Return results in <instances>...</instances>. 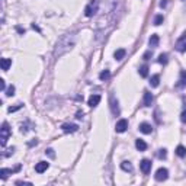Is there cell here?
Instances as JSON below:
<instances>
[{"label":"cell","mask_w":186,"mask_h":186,"mask_svg":"<svg viewBox=\"0 0 186 186\" xmlns=\"http://www.w3.org/2000/svg\"><path fill=\"white\" fill-rule=\"evenodd\" d=\"M73 45H74V34H64L58 39L57 45H55L54 57L55 58H60L61 55H64L66 52H68V51L71 50Z\"/></svg>","instance_id":"cell-1"},{"label":"cell","mask_w":186,"mask_h":186,"mask_svg":"<svg viewBox=\"0 0 186 186\" xmlns=\"http://www.w3.org/2000/svg\"><path fill=\"white\" fill-rule=\"evenodd\" d=\"M97 9H99V0H93V2H90L87 6H86L85 9V15L87 17L93 16V15H96Z\"/></svg>","instance_id":"cell-2"},{"label":"cell","mask_w":186,"mask_h":186,"mask_svg":"<svg viewBox=\"0 0 186 186\" xmlns=\"http://www.w3.org/2000/svg\"><path fill=\"white\" fill-rule=\"evenodd\" d=\"M9 135H10V128H9V125L6 122L2 125V128H0V140H2V147H4L6 145V143H7L9 140Z\"/></svg>","instance_id":"cell-3"},{"label":"cell","mask_w":186,"mask_h":186,"mask_svg":"<svg viewBox=\"0 0 186 186\" xmlns=\"http://www.w3.org/2000/svg\"><path fill=\"white\" fill-rule=\"evenodd\" d=\"M154 178H156V180H159V182H163V180H166V179L169 178V172H167V169H164V167H160V169L156 172Z\"/></svg>","instance_id":"cell-4"},{"label":"cell","mask_w":186,"mask_h":186,"mask_svg":"<svg viewBox=\"0 0 186 186\" xmlns=\"http://www.w3.org/2000/svg\"><path fill=\"white\" fill-rule=\"evenodd\" d=\"M128 128V121L127 119H119L118 122H116V125H115V130H116V132H125Z\"/></svg>","instance_id":"cell-5"},{"label":"cell","mask_w":186,"mask_h":186,"mask_svg":"<svg viewBox=\"0 0 186 186\" xmlns=\"http://www.w3.org/2000/svg\"><path fill=\"white\" fill-rule=\"evenodd\" d=\"M140 169H141V172H143L144 174H148L150 173V170H151V161L150 160H143L141 163H140Z\"/></svg>","instance_id":"cell-6"},{"label":"cell","mask_w":186,"mask_h":186,"mask_svg":"<svg viewBox=\"0 0 186 186\" xmlns=\"http://www.w3.org/2000/svg\"><path fill=\"white\" fill-rule=\"evenodd\" d=\"M176 50L180 51V52H185L186 51V35H183L182 38L178 39V42H176Z\"/></svg>","instance_id":"cell-7"},{"label":"cell","mask_w":186,"mask_h":186,"mask_svg":"<svg viewBox=\"0 0 186 186\" xmlns=\"http://www.w3.org/2000/svg\"><path fill=\"white\" fill-rule=\"evenodd\" d=\"M48 167H50V163H46V161H39V163H37V166H35V172H37V173H44Z\"/></svg>","instance_id":"cell-8"},{"label":"cell","mask_w":186,"mask_h":186,"mask_svg":"<svg viewBox=\"0 0 186 186\" xmlns=\"http://www.w3.org/2000/svg\"><path fill=\"white\" fill-rule=\"evenodd\" d=\"M110 110H112V114L115 116H118L119 115V108H118V100L115 99L114 96H110Z\"/></svg>","instance_id":"cell-9"},{"label":"cell","mask_w":186,"mask_h":186,"mask_svg":"<svg viewBox=\"0 0 186 186\" xmlns=\"http://www.w3.org/2000/svg\"><path fill=\"white\" fill-rule=\"evenodd\" d=\"M61 128H63L64 132H76L79 130V127H77L76 124H64Z\"/></svg>","instance_id":"cell-10"},{"label":"cell","mask_w":186,"mask_h":186,"mask_svg":"<svg viewBox=\"0 0 186 186\" xmlns=\"http://www.w3.org/2000/svg\"><path fill=\"white\" fill-rule=\"evenodd\" d=\"M140 131L143 132V134H151L153 128H151V125H150V124L143 122V124H140Z\"/></svg>","instance_id":"cell-11"},{"label":"cell","mask_w":186,"mask_h":186,"mask_svg":"<svg viewBox=\"0 0 186 186\" xmlns=\"http://www.w3.org/2000/svg\"><path fill=\"white\" fill-rule=\"evenodd\" d=\"M153 100H154V97L150 92H144V106H151Z\"/></svg>","instance_id":"cell-12"},{"label":"cell","mask_w":186,"mask_h":186,"mask_svg":"<svg viewBox=\"0 0 186 186\" xmlns=\"http://www.w3.org/2000/svg\"><path fill=\"white\" fill-rule=\"evenodd\" d=\"M99 102H100V96H99V95H92V96L89 97V106H92V108L97 106Z\"/></svg>","instance_id":"cell-13"},{"label":"cell","mask_w":186,"mask_h":186,"mask_svg":"<svg viewBox=\"0 0 186 186\" xmlns=\"http://www.w3.org/2000/svg\"><path fill=\"white\" fill-rule=\"evenodd\" d=\"M0 66H2V70L7 71L9 67L12 66V60H10V58H2V61H0Z\"/></svg>","instance_id":"cell-14"},{"label":"cell","mask_w":186,"mask_h":186,"mask_svg":"<svg viewBox=\"0 0 186 186\" xmlns=\"http://www.w3.org/2000/svg\"><path fill=\"white\" fill-rule=\"evenodd\" d=\"M125 54H127V51L124 50V48H119V50L115 51L114 57H115V60H118V61H121V60H122L124 57H125Z\"/></svg>","instance_id":"cell-15"},{"label":"cell","mask_w":186,"mask_h":186,"mask_svg":"<svg viewBox=\"0 0 186 186\" xmlns=\"http://www.w3.org/2000/svg\"><path fill=\"white\" fill-rule=\"evenodd\" d=\"M135 147L138 148L140 151H144V150H147V144H145V141L144 140H137L135 141Z\"/></svg>","instance_id":"cell-16"},{"label":"cell","mask_w":186,"mask_h":186,"mask_svg":"<svg viewBox=\"0 0 186 186\" xmlns=\"http://www.w3.org/2000/svg\"><path fill=\"white\" fill-rule=\"evenodd\" d=\"M159 35H151V38L148 39V44H150V46H153V48H156L157 45H159Z\"/></svg>","instance_id":"cell-17"},{"label":"cell","mask_w":186,"mask_h":186,"mask_svg":"<svg viewBox=\"0 0 186 186\" xmlns=\"http://www.w3.org/2000/svg\"><path fill=\"white\" fill-rule=\"evenodd\" d=\"M121 169H122L124 172H132V164L130 161H122V163H121Z\"/></svg>","instance_id":"cell-18"},{"label":"cell","mask_w":186,"mask_h":186,"mask_svg":"<svg viewBox=\"0 0 186 186\" xmlns=\"http://www.w3.org/2000/svg\"><path fill=\"white\" fill-rule=\"evenodd\" d=\"M159 83H160V77H159V74H154V76L151 77V80H150V85H151L153 87H157Z\"/></svg>","instance_id":"cell-19"},{"label":"cell","mask_w":186,"mask_h":186,"mask_svg":"<svg viewBox=\"0 0 186 186\" xmlns=\"http://www.w3.org/2000/svg\"><path fill=\"white\" fill-rule=\"evenodd\" d=\"M176 154H178L179 157H185L186 156V148L183 147V145H178V148H176Z\"/></svg>","instance_id":"cell-20"},{"label":"cell","mask_w":186,"mask_h":186,"mask_svg":"<svg viewBox=\"0 0 186 186\" xmlns=\"http://www.w3.org/2000/svg\"><path fill=\"white\" fill-rule=\"evenodd\" d=\"M12 173H13V170H10V169H2V170H0V178L6 179L9 174H12Z\"/></svg>","instance_id":"cell-21"},{"label":"cell","mask_w":186,"mask_h":186,"mask_svg":"<svg viewBox=\"0 0 186 186\" xmlns=\"http://www.w3.org/2000/svg\"><path fill=\"white\" fill-rule=\"evenodd\" d=\"M109 77H110L109 70H105V71H102L100 74H99V79H100V80H108Z\"/></svg>","instance_id":"cell-22"},{"label":"cell","mask_w":186,"mask_h":186,"mask_svg":"<svg viewBox=\"0 0 186 186\" xmlns=\"http://www.w3.org/2000/svg\"><path fill=\"white\" fill-rule=\"evenodd\" d=\"M140 76H141V77H147L148 76V67H147V66L140 67Z\"/></svg>","instance_id":"cell-23"},{"label":"cell","mask_w":186,"mask_h":186,"mask_svg":"<svg viewBox=\"0 0 186 186\" xmlns=\"http://www.w3.org/2000/svg\"><path fill=\"white\" fill-rule=\"evenodd\" d=\"M161 23H163V15H157V16L154 17V25L159 26V25H161Z\"/></svg>","instance_id":"cell-24"},{"label":"cell","mask_w":186,"mask_h":186,"mask_svg":"<svg viewBox=\"0 0 186 186\" xmlns=\"http://www.w3.org/2000/svg\"><path fill=\"white\" fill-rule=\"evenodd\" d=\"M166 156H167V153H166L164 148L159 150V153H157V157H159V159H166Z\"/></svg>","instance_id":"cell-25"},{"label":"cell","mask_w":186,"mask_h":186,"mask_svg":"<svg viewBox=\"0 0 186 186\" xmlns=\"http://www.w3.org/2000/svg\"><path fill=\"white\" fill-rule=\"evenodd\" d=\"M159 63L160 64L167 63V54H160V57H159Z\"/></svg>","instance_id":"cell-26"},{"label":"cell","mask_w":186,"mask_h":186,"mask_svg":"<svg viewBox=\"0 0 186 186\" xmlns=\"http://www.w3.org/2000/svg\"><path fill=\"white\" fill-rule=\"evenodd\" d=\"M180 85H183V86H186V71H182L180 73Z\"/></svg>","instance_id":"cell-27"},{"label":"cell","mask_w":186,"mask_h":186,"mask_svg":"<svg viewBox=\"0 0 186 186\" xmlns=\"http://www.w3.org/2000/svg\"><path fill=\"white\" fill-rule=\"evenodd\" d=\"M6 95L7 96H13L15 95V86H9L7 90H6Z\"/></svg>","instance_id":"cell-28"},{"label":"cell","mask_w":186,"mask_h":186,"mask_svg":"<svg viewBox=\"0 0 186 186\" xmlns=\"http://www.w3.org/2000/svg\"><path fill=\"white\" fill-rule=\"evenodd\" d=\"M22 108V105H16V106H10V108H9V112H10V114H12V112H16L17 109H21Z\"/></svg>","instance_id":"cell-29"},{"label":"cell","mask_w":186,"mask_h":186,"mask_svg":"<svg viewBox=\"0 0 186 186\" xmlns=\"http://www.w3.org/2000/svg\"><path fill=\"white\" fill-rule=\"evenodd\" d=\"M45 153L51 157V159H54V157H55V153H54V150H52V148H48V150H46Z\"/></svg>","instance_id":"cell-30"},{"label":"cell","mask_w":186,"mask_h":186,"mask_svg":"<svg viewBox=\"0 0 186 186\" xmlns=\"http://www.w3.org/2000/svg\"><path fill=\"white\" fill-rule=\"evenodd\" d=\"M13 151H15V148H9V150H7V151H6V153H4V154H3V156L4 157H9V156H10V154H13Z\"/></svg>","instance_id":"cell-31"},{"label":"cell","mask_w":186,"mask_h":186,"mask_svg":"<svg viewBox=\"0 0 186 186\" xmlns=\"http://www.w3.org/2000/svg\"><path fill=\"white\" fill-rule=\"evenodd\" d=\"M180 121L186 124V110H183V112H182V115H180Z\"/></svg>","instance_id":"cell-32"},{"label":"cell","mask_w":186,"mask_h":186,"mask_svg":"<svg viewBox=\"0 0 186 186\" xmlns=\"http://www.w3.org/2000/svg\"><path fill=\"white\" fill-rule=\"evenodd\" d=\"M150 57H151V51H147V52L144 54V60H148Z\"/></svg>","instance_id":"cell-33"},{"label":"cell","mask_w":186,"mask_h":186,"mask_svg":"<svg viewBox=\"0 0 186 186\" xmlns=\"http://www.w3.org/2000/svg\"><path fill=\"white\" fill-rule=\"evenodd\" d=\"M0 89H2V90L6 89V85H4V80H3V79L0 80Z\"/></svg>","instance_id":"cell-34"},{"label":"cell","mask_w":186,"mask_h":186,"mask_svg":"<svg viewBox=\"0 0 186 186\" xmlns=\"http://www.w3.org/2000/svg\"><path fill=\"white\" fill-rule=\"evenodd\" d=\"M83 115H85V114H83V112H77L76 118H77V119H81V118H83Z\"/></svg>","instance_id":"cell-35"},{"label":"cell","mask_w":186,"mask_h":186,"mask_svg":"<svg viewBox=\"0 0 186 186\" xmlns=\"http://www.w3.org/2000/svg\"><path fill=\"white\" fill-rule=\"evenodd\" d=\"M16 29H17V32H21V34H25V29H22L21 26H17Z\"/></svg>","instance_id":"cell-36"},{"label":"cell","mask_w":186,"mask_h":186,"mask_svg":"<svg viewBox=\"0 0 186 186\" xmlns=\"http://www.w3.org/2000/svg\"><path fill=\"white\" fill-rule=\"evenodd\" d=\"M166 4H167V2H166V0H161V2H160V6H161V7H164Z\"/></svg>","instance_id":"cell-37"}]
</instances>
